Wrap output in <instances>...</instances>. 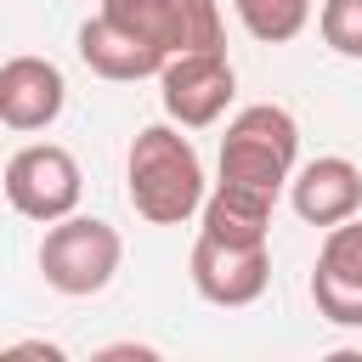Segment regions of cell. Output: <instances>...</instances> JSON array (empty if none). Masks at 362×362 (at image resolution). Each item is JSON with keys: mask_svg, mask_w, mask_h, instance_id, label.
I'll return each mask as SVG.
<instances>
[{"mask_svg": "<svg viewBox=\"0 0 362 362\" xmlns=\"http://www.w3.org/2000/svg\"><path fill=\"white\" fill-rule=\"evenodd\" d=\"M124 192H130V209L153 226H181L204 209V198H209L204 158L175 130V119L136 130V141L124 153Z\"/></svg>", "mask_w": 362, "mask_h": 362, "instance_id": "cell-1", "label": "cell"}, {"mask_svg": "<svg viewBox=\"0 0 362 362\" xmlns=\"http://www.w3.org/2000/svg\"><path fill=\"white\" fill-rule=\"evenodd\" d=\"M294 158H300V124L288 107L255 102L226 119V136H221V175L226 181H243V187H260L277 198L294 181Z\"/></svg>", "mask_w": 362, "mask_h": 362, "instance_id": "cell-2", "label": "cell"}, {"mask_svg": "<svg viewBox=\"0 0 362 362\" xmlns=\"http://www.w3.org/2000/svg\"><path fill=\"white\" fill-rule=\"evenodd\" d=\"M119 260H124L119 232L107 221H96V215H79V209L62 215V221H51L45 238H40V277L57 294H68V300L102 294L113 283Z\"/></svg>", "mask_w": 362, "mask_h": 362, "instance_id": "cell-3", "label": "cell"}, {"mask_svg": "<svg viewBox=\"0 0 362 362\" xmlns=\"http://www.w3.org/2000/svg\"><path fill=\"white\" fill-rule=\"evenodd\" d=\"M6 204L40 226L62 221L79 209V192H85V175H79V158L57 141H28L6 158Z\"/></svg>", "mask_w": 362, "mask_h": 362, "instance_id": "cell-4", "label": "cell"}, {"mask_svg": "<svg viewBox=\"0 0 362 362\" xmlns=\"http://www.w3.org/2000/svg\"><path fill=\"white\" fill-rule=\"evenodd\" d=\"M232 96H238V68L226 62V45L221 51H175L158 68V102L181 130L215 124L232 107Z\"/></svg>", "mask_w": 362, "mask_h": 362, "instance_id": "cell-5", "label": "cell"}, {"mask_svg": "<svg viewBox=\"0 0 362 362\" xmlns=\"http://www.w3.org/2000/svg\"><path fill=\"white\" fill-rule=\"evenodd\" d=\"M187 272H192V288L209 305L238 311V305H255L266 294V283H272V249L266 243H226L215 232H198Z\"/></svg>", "mask_w": 362, "mask_h": 362, "instance_id": "cell-6", "label": "cell"}, {"mask_svg": "<svg viewBox=\"0 0 362 362\" xmlns=\"http://www.w3.org/2000/svg\"><path fill=\"white\" fill-rule=\"evenodd\" d=\"M311 305L334 328H362V215L328 226L311 266Z\"/></svg>", "mask_w": 362, "mask_h": 362, "instance_id": "cell-7", "label": "cell"}, {"mask_svg": "<svg viewBox=\"0 0 362 362\" xmlns=\"http://www.w3.org/2000/svg\"><path fill=\"white\" fill-rule=\"evenodd\" d=\"M68 107V79L51 57H6L0 62V124L28 136V130H45L57 124Z\"/></svg>", "mask_w": 362, "mask_h": 362, "instance_id": "cell-8", "label": "cell"}, {"mask_svg": "<svg viewBox=\"0 0 362 362\" xmlns=\"http://www.w3.org/2000/svg\"><path fill=\"white\" fill-rule=\"evenodd\" d=\"M79 62H85L90 74L124 85V79H158V68L170 62V51H164L158 40H147L141 28L96 11V17L79 23Z\"/></svg>", "mask_w": 362, "mask_h": 362, "instance_id": "cell-9", "label": "cell"}, {"mask_svg": "<svg viewBox=\"0 0 362 362\" xmlns=\"http://www.w3.org/2000/svg\"><path fill=\"white\" fill-rule=\"evenodd\" d=\"M288 204L305 226H339L351 215H362V170L339 153H322L311 164L294 170L288 181Z\"/></svg>", "mask_w": 362, "mask_h": 362, "instance_id": "cell-10", "label": "cell"}, {"mask_svg": "<svg viewBox=\"0 0 362 362\" xmlns=\"http://www.w3.org/2000/svg\"><path fill=\"white\" fill-rule=\"evenodd\" d=\"M272 204H277L272 192L221 175V181L209 187L204 209H198V232H215V238H226V243H266V232H272Z\"/></svg>", "mask_w": 362, "mask_h": 362, "instance_id": "cell-11", "label": "cell"}, {"mask_svg": "<svg viewBox=\"0 0 362 362\" xmlns=\"http://www.w3.org/2000/svg\"><path fill=\"white\" fill-rule=\"evenodd\" d=\"M164 17V45L175 51H221L226 28H221V0H158Z\"/></svg>", "mask_w": 362, "mask_h": 362, "instance_id": "cell-12", "label": "cell"}, {"mask_svg": "<svg viewBox=\"0 0 362 362\" xmlns=\"http://www.w3.org/2000/svg\"><path fill=\"white\" fill-rule=\"evenodd\" d=\"M232 11L260 45H288L311 23V0H232Z\"/></svg>", "mask_w": 362, "mask_h": 362, "instance_id": "cell-13", "label": "cell"}, {"mask_svg": "<svg viewBox=\"0 0 362 362\" xmlns=\"http://www.w3.org/2000/svg\"><path fill=\"white\" fill-rule=\"evenodd\" d=\"M317 34L328 51L339 57H362V0H322L317 11Z\"/></svg>", "mask_w": 362, "mask_h": 362, "instance_id": "cell-14", "label": "cell"}, {"mask_svg": "<svg viewBox=\"0 0 362 362\" xmlns=\"http://www.w3.org/2000/svg\"><path fill=\"white\" fill-rule=\"evenodd\" d=\"M6 362H23V356H45V362H62V345H45V339H17L0 351Z\"/></svg>", "mask_w": 362, "mask_h": 362, "instance_id": "cell-15", "label": "cell"}, {"mask_svg": "<svg viewBox=\"0 0 362 362\" xmlns=\"http://www.w3.org/2000/svg\"><path fill=\"white\" fill-rule=\"evenodd\" d=\"M119 356H136V362H153V345H102L96 362H119Z\"/></svg>", "mask_w": 362, "mask_h": 362, "instance_id": "cell-16", "label": "cell"}]
</instances>
